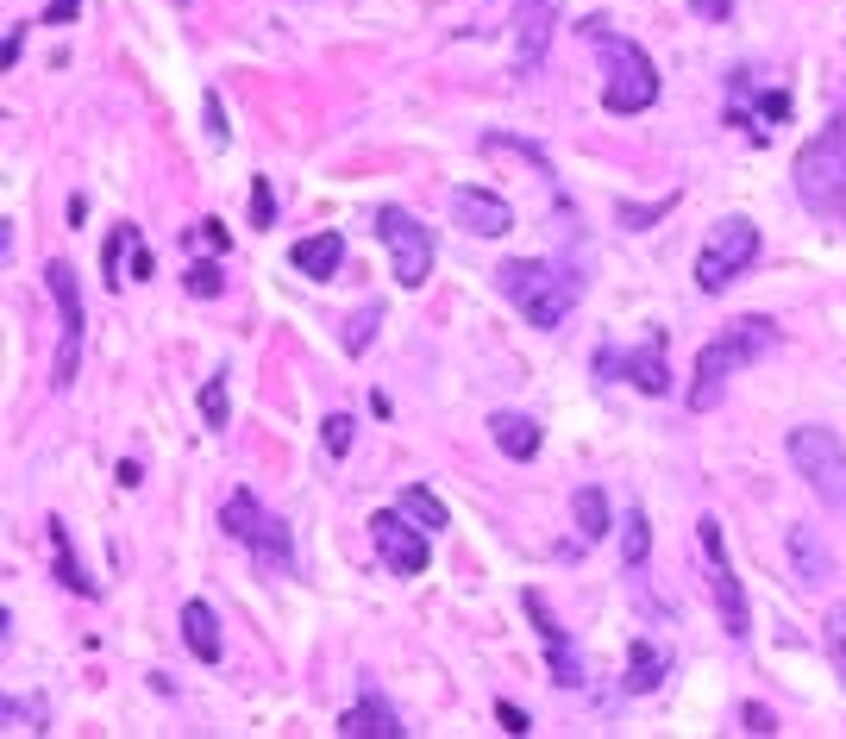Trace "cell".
I'll return each instance as SVG.
<instances>
[{
	"mask_svg": "<svg viewBox=\"0 0 846 739\" xmlns=\"http://www.w3.org/2000/svg\"><path fill=\"white\" fill-rule=\"evenodd\" d=\"M558 0H514V76H539V63L552 51Z\"/></svg>",
	"mask_w": 846,
	"mask_h": 739,
	"instance_id": "12",
	"label": "cell"
},
{
	"mask_svg": "<svg viewBox=\"0 0 846 739\" xmlns=\"http://www.w3.org/2000/svg\"><path fill=\"white\" fill-rule=\"evenodd\" d=\"M740 733H778V721H771L759 702H746V708H740Z\"/></svg>",
	"mask_w": 846,
	"mask_h": 739,
	"instance_id": "36",
	"label": "cell"
},
{
	"mask_svg": "<svg viewBox=\"0 0 846 739\" xmlns=\"http://www.w3.org/2000/svg\"><path fill=\"white\" fill-rule=\"evenodd\" d=\"M44 289H51L57 320H63V339H57V376H51V383L69 389V383H76V364H82V289H76V270H69V264H51V270H44Z\"/></svg>",
	"mask_w": 846,
	"mask_h": 739,
	"instance_id": "11",
	"label": "cell"
},
{
	"mask_svg": "<svg viewBox=\"0 0 846 739\" xmlns=\"http://www.w3.org/2000/svg\"><path fill=\"white\" fill-rule=\"evenodd\" d=\"M621 376H627V383L640 389V395H665V389H671V370H665V332H658V339H646L640 351H627V357H621Z\"/></svg>",
	"mask_w": 846,
	"mask_h": 739,
	"instance_id": "17",
	"label": "cell"
},
{
	"mask_svg": "<svg viewBox=\"0 0 846 739\" xmlns=\"http://www.w3.org/2000/svg\"><path fill=\"white\" fill-rule=\"evenodd\" d=\"M771 345H778V326H771V320H734L715 345H702V357H696V383H690V408L709 414L715 401H721V389H727V376H734L740 364H759Z\"/></svg>",
	"mask_w": 846,
	"mask_h": 739,
	"instance_id": "3",
	"label": "cell"
},
{
	"mask_svg": "<svg viewBox=\"0 0 846 739\" xmlns=\"http://www.w3.org/2000/svg\"><path fill=\"white\" fill-rule=\"evenodd\" d=\"M151 270H157V264H151V251H145V245H132V270H126V276H151Z\"/></svg>",
	"mask_w": 846,
	"mask_h": 739,
	"instance_id": "42",
	"label": "cell"
},
{
	"mask_svg": "<svg viewBox=\"0 0 846 739\" xmlns=\"http://www.w3.org/2000/svg\"><path fill=\"white\" fill-rule=\"evenodd\" d=\"M44 721H51L44 696H26V702H0V727H7V733H44Z\"/></svg>",
	"mask_w": 846,
	"mask_h": 739,
	"instance_id": "26",
	"label": "cell"
},
{
	"mask_svg": "<svg viewBox=\"0 0 846 739\" xmlns=\"http://www.w3.org/2000/svg\"><path fill=\"white\" fill-rule=\"evenodd\" d=\"M671 671V652L658 646V639H633V652H627V696H652L658 683H665Z\"/></svg>",
	"mask_w": 846,
	"mask_h": 739,
	"instance_id": "19",
	"label": "cell"
},
{
	"mask_svg": "<svg viewBox=\"0 0 846 739\" xmlns=\"http://www.w3.org/2000/svg\"><path fill=\"white\" fill-rule=\"evenodd\" d=\"M646 552H652V527H646L640 508H627V520H621V564H627V577L646 570Z\"/></svg>",
	"mask_w": 846,
	"mask_h": 739,
	"instance_id": "24",
	"label": "cell"
},
{
	"mask_svg": "<svg viewBox=\"0 0 846 739\" xmlns=\"http://www.w3.org/2000/svg\"><path fill=\"white\" fill-rule=\"evenodd\" d=\"M452 220L464 232H477V238H502L514 226V207L502 195H489V188H458V195H452Z\"/></svg>",
	"mask_w": 846,
	"mask_h": 739,
	"instance_id": "14",
	"label": "cell"
},
{
	"mask_svg": "<svg viewBox=\"0 0 846 739\" xmlns=\"http://www.w3.org/2000/svg\"><path fill=\"white\" fill-rule=\"evenodd\" d=\"M370 539H376V552H383V564L395 570V577H420L427 570V527L408 514V508H383V514H370Z\"/></svg>",
	"mask_w": 846,
	"mask_h": 739,
	"instance_id": "10",
	"label": "cell"
},
{
	"mask_svg": "<svg viewBox=\"0 0 846 739\" xmlns=\"http://www.w3.org/2000/svg\"><path fill=\"white\" fill-rule=\"evenodd\" d=\"M821 639H828V658H834V671L846 677V602L828 608V627H821Z\"/></svg>",
	"mask_w": 846,
	"mask_h": 739,
	"instance_id": "30",
	"label": "cell"
},
{
	"mask_svg": "<svg viewBox=\"0 0 846 739\" xmlns=\"http://www.w3.org/2000/svg\"><path fill=\"white\" fill-rule=\"evenodd\" d=\"M583 38L602 51V107L608 113H646L658 101V63L633 38L608 32V19H583Z\"/></svg>",
	"mask_w": 846,
	"mask_h": 739,
	"instance_id": "2",
	"label": "cell"
},
{
	"mask_svg": "<svg viewBox=\"0 0 846 739\" xmlns=\"http://www.w3.org/2000/svg\"><path fill=\"white\" fill-rule=\"evenodd\" d=\"M796 201L821 220L846 213V119H828L803 151H796Z\"/></svg>",
	"mask_w": 846,
	"mask_h": 739,
	"instance_id": "4",
	"label": "cell"
},
{
	"mask_svg": "<svg viewBox=\"0 0 846 739\" xmlns=\"http://www.w3.org/2000/svg\"><path fill=\"white\" fill-rule=\"evenodd\" d=\"M339 733H345V739H402L408 727H402V714H395L383 696H376V689H364V696L345 708Z\"/></svg>",
	"mask_w": 846,
	"mask_h": 739,
	"instance_id": "15",
	"label": "cell"
},
{
	"mask_svg": "<svg viewBox=\"0 0 846 739\" xmlns=\"http://www.w3.org/2000/svg\"><path fill=\"white\" fill-rule=\"evenodd\" d=\"M201 420L214 426V433L226 426V370H214V376H207V389H201Z\"/></svg>",
	"mask_w": 846,
	"mask_h": 739,
	"instance_id": "28",
	"label": "cell"
},
{
	"mask_svg": "<svg viewBox=\"0 0 846 739\" xmlns=\"http://www.w3.org/2000/svg\"><path fill=\"white\" fill-rule=\"evenodd\" d=\"M665 207H671V201H658V207H621V220H627V226H640V220H658Z\"/></svg>",
	"mask_w": 846,
	"mask_h": 739,
	"instance_id": "41",
	"label": "cell"
},
{
	"mask_svg": "<svg viewBox=\"0 0 846 739\" xmlns=\"http://www.w3.org/2000/svg\"><path fill=\"white\" fill-rule=\"evenodd\" d=\"M182 639H188V652H195L201 664H220V614L207 608V602H188L182 608Z\"/></svg>",
	"mask_w": 846,
	"mask_h": 739,
	"instance_id": "21",
	"label": "cell"
},
{
	"mask_svg": "<svg viewBox=\"0 0 846 739\" xmlns=\"http://www.w3.org/2000/svg\"><path fill=\"white\" fill-rule=\"evenodd\" d=\"M251 220H257V226H270V220H276V188H270L264 176L251 182Z\"/></svg>",
	"mask_w": 846,
	"mask_h": 739,
	"instance_id": "34",
	"label": "cell"
},
{
	"mask_svg": "<svg viewBox=\"0 0 846 739\" xmlns=\"http://www.w3.org/2000/svg\"><path fill=\"white\" fill-rule=\"evenodd\" d=\"M696 545H702V564H709V595H715V614H721V633L727 639H746L752 633V614H746V589L727 564V539H721V520L702 514L696 520Z\"/></svg>",
	"mask_w": 846,
	"mask_h": 739,
	"instance_id": "8",
	"label": "cell"
},
{
	"mask_svg": "<svg viewBox=\"0 0 846 739\" xmlns=\"http://www.w3.org/2000/svg\"><path fill=\"white\" fill-rule=\"evenodd\" d=\"M376 320H383V307H364V314H351V326H345V351H370V339H376Z\"/></svg>",
	"mask_w": 846,
	"mask_h": 739,
	"instance_id": "32",
	"label": "cell"
},
{
	"mask_svg": "<svg viewBox=\"0 0 846 739\" xmlns=\"http://www.w3.org/2000/svg\"><path fill=\"white\" fill-rule=\"evenodd\" d=\"M496 282H502V295L527 314V326H539V332L564 326L571 307H577V295H583V276H571L564 264H546V257H508V264L496 270Z\"/></svg>",
	"mask_w": 846,
	"mask_h": 739,
	"instance_id": "1",
	"label": "cell"
},
{
	"mask_svg": "<svg viewBox=\"0 0 846 739\" xmlns=\"http://www.w3.org/2000/svg\"><path fill=\"white\" fill-rule=\"evenodd\" d=\"M790 464L834 514H846V445H840V433H828V426H790Z\"/></svg>",
	"mask_w": 846,
	"mask_h": 739,
	"instance_id": "6",
	"label": "cell"
},
{
	"mask_svg": "<svg viewBox=\"0 0 846 739\" xmlns=\"http://www.w3.org/2000/svg\"><path fill=\"white\" fill-rule=\"evenodd\" d=\"M201 119H207V145L226 151V113H220V94L207 88V101H201Z\"/></svg>",
	"mask_w": 846,
	"mask_h": 739,
	"instance_id": "33",
	"label": "cell"
},
{
	"mask_svg": "<svg viewBox=\"0 0 846 739\" xmlns=\"http://www.w3.org/2000/svg\"><path fill=\"white\" fill-rule=\"evenodd\" d=\"M790 570H796V583H828L834 577V558H828V545H821V533L815 527H790Z\"/></svg>",
	"mask_w": 846,
	"mask_h": 739,
	"instance_id": "18",
	"label": "cell"
},
{
	"mask_svg": "<svg viewBox=\"0 0 846 739\" xmlns=\"http://www.w3.org/2000/svg\"><path fill=\"white\" fill-rule=\"evenodd\" d=\"M51 558H57V583H63L69 595H88V602L101 595V583H94L88 570H82L76 545H69V527H63V520H51Z\"/></svg>",
	"mask_w": 846,
	"mask_h": 739,
	"instance_id": "22",
	"label": "cell"
},
{
	"mask_svg": "<svg viewBox=\"0 0 846 739\" xmlns=\"http://www.w3.org/2000/svg\"><path fill=\"white\" fill-rule=\"evenodd\" d=\"M182 289L195 295V301H214V295L226 289V276H220V264H195V270L182 276Z\"/></svg>",
	"mask_w": 846,
	"mask_h": 739,
	"instance_id": "31",
	"label": "cell"
},
{
	"mask_svg": "<svg viewBox=\"0 0 846 739\" xmlns=\"http://www.w3.org/2000/svg\"><path fill=\"white\" fill-rule=\"evenodd\" d=\"M19 51H26V26H7V38H0V63H19Z\"/></svg>",
	"mask_w": 846,
	"mask_h": 739,
	"instance_id": "38",
	"label": "cell"
},
{
	"mask_svg": "<svg viewBox=\"0 0 846 739\" xmlns=\"http://www.w3.org/2000/svg\"><path fill=\"white\" fill-rule=\"evenodd\" d=\"M496 721H502V733H533L527 708H514V702H496Z\"/></svg>",
	"mask_w": 846,
	"mask_h": 739,
	"instance_id": "37",
	"label": "cell"
},
{
	"mask_svg": "<svg viewBox=\"0 0 846 739\" xmlns=\"http://www.w3.org/2000/svg\"><path fill=\"white\" fill-rule=\"evenodd\" d=\"M220 527L245 545V552L257 558V564H270V570H295V545H289V527L257 502L251 489H232L226 495V508H220Z\"/></svg>",
	"mask_w": 846,
	"mask_h": 739,
	"instance_id": "5",
	"label": "cell"
},
{
	"mask_svg": "<svg viewBox=\"0 0 846 739\" xmlns=\"http://www.w3.org/2000/svg\"><path fill=\"white\" fill-rule=\"evenodd\" d=\"M759 264V226L746 220V213H727V220L709 232V245L696 257V289L702 295H721L734 276H746Z\"/></svg>",
	"mask_w": 846,
	"mask_h": 739,
	"instance_id": "7",
	"label": "cell"
},
{
	"mask_svg": "<svg viewBox=\"0 0 846 739\" xmlns=\"http://www.w3.org/2000/svg\"><path fill=\"white\" fill-rule=\"evenodd\" d=\"M132 245H138V226H113V232H107V251H101V270H107V289H120V282H126V276H120V257H126Z\"/></svg>",
	"mask_w": 846,
	"mask_h": 739,
	"instance_id": "27",
	"label": "cell"
},
{
	"mask_svg": "<svg viewBox=\"0 0 846 739\" xmlns=\"http://www.w3.org/2000/svg\"><path fill=\"white\" fill-rule=\"evenodd\" d=\"M376 232H383V245H389L395 282H402V289H420V282L433 276V238H427V226H420L408 207H383V213H376Z\"/></svg>",
	"mask_w": 846,
	"mask_h": 739,
	"instance_id": "9",
	"label": "cell"
},
{
	"mask_svg": "<svg viewBox=\"0 0 846 739\" xmlns=\"http://www.w3.org/2000/svg\"><path fill=\"white\" fill-rule=\"evenodd\" d=\"M351 433H358V420H351V414H326L320 420V445L333 451V458H345V451H351Z\"/></svg>",
	"mask_w": 846,
	"mask_h": 739,
	"instance_id": "29",
	"label": "cell"
},
{
	"mask_svg": "<svg viewBox=\"0 0 846 739\" xmlns=\"http://www.w3.org/2000/svg\"><path fill=\"white\" fill-rule=\"evenodd\" d=\"M571 520H577V539L564 545V558H583L590 545L608 539V495H602L596 483H583V489L571 495Z\"/></svg>",
	"mask_w": 846,
	"mask_h": 739,
	"instance_id": "16",
	"label": "cell"
},
{
	"mask_svg": "<svg viewBox=\"0 0 846 739\" xmlns=\"http://www.w3.org/2000/svg\"><path fill=\"white\" fill-rule=\"evenodd\" d=\"M339 264H345V238L339 232H314V238H301V245H295V270L314 276V282H333Z\"/></svg>",
	"mask_w": 846,
	"mask_h": 739,
	"instance_id": "20",
	"label": "cell"
},
{
	"mask_svg": "<svg viewBox=\"0 0 846 739\" xmlns=\"http://www.w3.org/2000/svg\"><path fill=\"white\" fill-rule=\"evenodd\" d=\"M76 7H82V0H51V7H44V19H51V26H69V19H76Z\"/></svg>",
	"mask_w": 846,
	"mask_h": 739,
	"instance_id": "40",
	"label": "cell"
},
{
	"mask_svg": "<svg viewBox=\"0 0 846 739\" xmlns=\"http://www.w3.org/2000/svg\"><path fill=\"white\" fill-rule=\"evenodd\" d=\"M489 433H496V445L508 451L514 464L539 458V420H527V414H489Z\"/></svg>",
	"mask_w": 846,
	"mask_h": 739,
	"instance_id": "23",
	"label": "cell"
},
{
	"mask_svg": "<svg viewBox=\"0 0 846 739\" xmlns=\"http://www.w3.org/2000/svg\"><path fill=\"white\" fill-rule=\"evenodd\" d=\"M188 245H195V251H226V232H220V220H207V226H195V232H188Z\"/></svg>",
	"mask_w": 846,
	"mask_h": 739,
	"instance_id": "35",
	"label": "cell"
},
{
	"mask_svg": "<svg viewBox=\"0 0 846 739\" xmlns=\"http://www.w3.org/2000/svg\"><path fill=\"white\" fill-rule=\"evenodd\" d=\"M527 614H533V627H539V639H546V664H552V677L564 683V689H583V658H577V646H571V633H564L552 614H546V602L539 595H527Z\"/></svg>",
	"mask_w": 846,
	"mask_h": 739,
	"instance_id": "13",
	"label": "cell"
},
{
	"mask_svg": "<svg viewBox=\"0 0 846 739\" xmlns=\"http://www.w3.org/2000/svg\"><path fill=\"white\" fill-rule=\"evenodd\" d=\"M690 7H696L702 19H709V26H721V19L734 13V0H690Z\"/></svg>",
	"mask_w": 846,
	"mask_h": 739,
	"instance_id": "39",
	"label": "cell"
},
{
	"mask_svg": "<svg viewBox=\"0 0 846 739\" xmlns=\"http://www.w3.org/2000/svg\"><path fill=\"white\" fill-rule=\"evenodd\" d=\"M395 508H408V514H414V520H420V527H427V533L452 527V514L439 508V495H433V489H420V483H408V489H402V502H395Z\"/></svg>",
	"mask_w": 846,
	"mask_h": 739,
	"instance_id": "25",
	"label": "cell"
}]
</instances>
